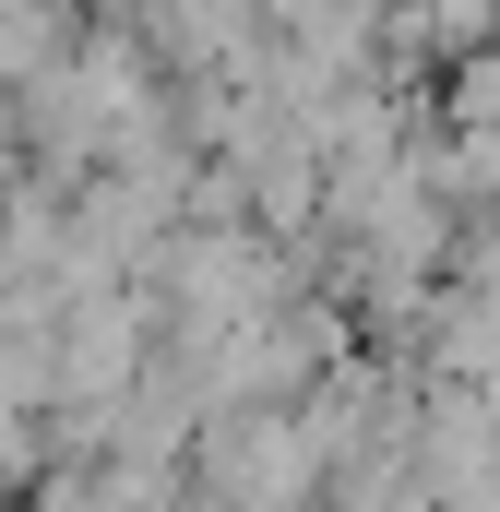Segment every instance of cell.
I'll return each instance as SVG.
<instances>
[{
    "instance_id": "obj_1",
    "label": "cell",
    "mask_w": 500,
    "mask_h": 512,
    "mask_svg": "<svg viewBox=\"0 0 500 512\" xmlns=\"http://www.w3.org/2000/svg\"><path fill=\"white\" fill-rule=\"evenodd\" d=\"M143 358V334H131V310H84V334H72V358H60V382L72 393H108Z\"/></svg>"
}]
</instances>
